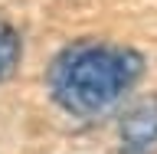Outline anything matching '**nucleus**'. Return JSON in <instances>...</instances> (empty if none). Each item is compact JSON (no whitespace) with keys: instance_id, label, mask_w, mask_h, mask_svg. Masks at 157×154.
<instances>
[{"instance_id":"nucleus-1","label":"nucleus","mask_w":157,"mask_h":154,"mask_svg":"<svg viewBox=\"0 0 157 154\" xmlns=\"http://www.w3.org/2000/svg\"><path fill=\"white\" fill-rule=\"evenodd\" d=\"M147 59L141 49L108 39L72 43L52 56L46 69V92L69 118L88 121L118 108L144 79Z\"/></svg>"},{"instance_id":"nucleus-2","label":"nucleus","mask_w":157,"mask_h":154,"mask_svg":"<svg viewBox=\"0 0 157 154\" xmlns=\"http://www.w3.org/2000/svg\"><path fill=\"white\" fill-rule=\"evenodd\" d=\"M118 154H157V95H144L121 112Z\"/></svg>"},{"instance_id":"nucleus-3","label":"nucleus","mask_w":157,"mask_h":154,"mask_svg":"<svg viewBox=\"0 0 157 154\" xmlns=\"http://www.w3.org/2000/svg\"><path fill=\"white\" fill-rule=\"evenodd\" d=\"M23 62V36L7 17H0V89L10 85Z\"/></svg>"}]
</instances>
